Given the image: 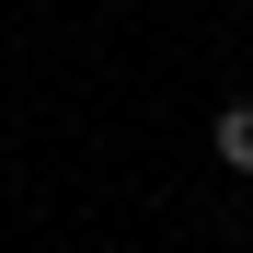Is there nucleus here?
<instances>
[{"label":"nucleus","mask_w":253,"mask_h":253,"mask_svg":"<svg viewBox=\"0 0 253 253\" xmlns=\"http://www.w3.org/2000/svg\"><path fill=\"white\" fill-rule=\"evenodd\" d=\"M219 173H253V104H219Z\"/></svg>","instance_id":"obj_1"}]
</instances>
